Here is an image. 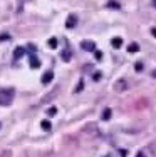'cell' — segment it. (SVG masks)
Segmentation results:
<instances>
[{"label":"cell","instance_id":"cell-1","mask_svg":"<svg viewBox=\"0 0 156 157\" xmlns=\"http://www.w3.org/2000/svg\"><path fill=\"white\" fill-rule=\"evenodd\" d=\"M14 89H10V87H7V89H0V105H3V107H7V105H10L12 104V100H14Z\"/></svg>","mask_w":156,"mask_h":157},{"label":"cell","instance_id":"cell-2","mask_svg":"<svg viewBox=\"0 0 156 157\" xmlns=\"http://www.w3.org/2000/svg\"><path fill=\"white\" fill-rule=\"evenodd\" d=\"M81 47L86 52H94L96 50V44L92 42V40H82V42H81Z\"/></svg>","mask_w":156,"mask_h":157},{"label":"cell","instance_id":"cell-3","mask_svg":"<svg viewBox=\"0 0 156 157\" xmlns=\"http://www.w3.org/2000/svg\"><path fill=\"white\" fill-rule=\"evenodd\" d=\"M126 89H128V82H126L124 78H121V80H118L116 84H114V90L116 92H124Z\"/></svg>","mask_w":156,"mask_h":157},{"label":"cell","instance_id":"cell-4","mask_svg":"<svg viewBox=\"0 0 156 157\" xmlns=\"http://www.w3.org/2000/svg\"><path fill=\"white\" fill-rule=\"evenodd\" d=\"M25 48L24 47H15V50H14V60H20L22 57L25 55Z\"/></svg>","mask_w":156,"mask_h":157},{"label":"cell","instance_id":"cell-5","mask_svg":"<svg viewBox=\"0 0 156 157\" xmlns=\"http://www.w3.org/2000/svg\"><path fill=\"white\" fill-rule=\"evenodd\" d=\"M52 80H54V72H52V70H47V72L42 75V84L47 85V84H50Z\"/></svg>","mask_w":156,"mask_h":157},{"label":"cell","instance_id":"cell-6","mask_svg":"<svg viewBox=\"0 0 156 157\" xmlns=\"http://www.w3.org/2000/svg\"><path fill=\"white\" fill-rule=\"evenodd\" d=\"M77 25V17L76 15H69L67 20H66V27L67 29H74Z\"/></svg>","mask_w":156,"mask_h":157},{"label":"cell","instance_id":"cell-7","mask_svg":"<svg viewBox=\"0 0 156 157\" xmlns=\"http://www.w3.org/2000/svg\"><path fill=\"white\" fill-rule=\"evenodd\" d=\"M29 63H30V69H39L40 67V60L35 55H30V57H29Z\"/></svg>","mask_w":156,"mask_h":157},{"label":"cell","instance_id":"cell-8","mask_svg":"<svg viewBox=\"0 0 156 157\" xmlns=\"http://www.w3.org/2000/svg\"><path fill=\"white\" fill-rule=\"evenodd\" d=\"M84 132H89L91 136H99V130H98V125H87L84 129Z\"/></svg>","mask_w":156,"mask_h":157},{"label":"cell","instance_id":"cell-9","mask_svg":"<svg viewBox=\"0 0 156 157\" xmlns=\"http://www.w3.org/2000/svg\"><path fill=\"white\" fill-rule=\"evenodd\" d=\"M111 45H113L114 48H121L122 47V39L121 37H114V39L111 40Z\"/></svg>","mask_w":156,"mask_h":157},{"label":"cell","instance_id":"cell-10","mask_svg":"<svg viewBox=\"0 0 156 157\" xmlns=\"http://www.w3.org/2000/svg\"><path fill=\"white\" fill-rule=\"evenodd\" d=\"M61 57H62V60H64V62H69L70 59H72V52H70V50H67V48H66V50H62Z\"/></svg>","mask_w":156,"mask_h":157},{"label":"cell","instance_id":"cell-11","mask_svg":"<svg viewBox=\"0 0 156 157\" xmlns=\"http://www.w3.org/2000/svg\"><path fill=\"white\" fill-rule=\"evenodd\" d=\"M106 7H107V9H114V10H118V9H121V3H119V2H116V0H109V2L106 3Z\"/></svg>","mask_w":156,"mask_h":157},{"label":"cell","instance_id":"cell-12","mask_svg":"<svg viewBox=\"0 0 156 157\" xmlns=\"http://www.w3.org/2000/svg\"><path fill=\"white\" fill-rule=\"evenodd\" d=\"M111 115H113V110H111L109 107H107V109H104V110H102L101 119H102V121H109V119H111Z\"/></svg>","mask_w":156,"mask_h":157},{"label":"cell","instance_id":"cell-13","mask_svg":"<svg viewBox=\"0 0 156 157\" xmlns=\"http://www.w3.org/2000/svg\"><path fill=\"white\" fill-rule=\"evenodd\" d=\"M138 50H139V45L136 42H133V44H129V45H128V52H129V54H134V52H138Z\"/></svg>","mask_w":156,"mask_h":157},{"label":"cell","instance_id":"cell-14","mask_svg":"<svg viewBox=\"0 0 156 157\" xmlns=\"http://www.w3.org/2000/svg\"><path fill=\"white\" fill-rule=\"evenodd\" d=\"M47 45H49L50 48H55L57 47V39H55V37H50V39L47 40Z\"/></svg>","mask_w":156,"mask_h":157},{"label":"cell","instance_id":"cell-15","mask_svg":"<svg viewBox=\"0 0 156 157\" xmlns=\"http://www.w3.org/2000/svg\"><path fill=\"white\" fill-rule=\"evenodd\" d=\"M40 127H42L44 130H50V127H52V124H50L49 121H42V122H40Z\"/></svg>","mask_w":156,"mask_h":157},{"label":"cell","instance_id":"cell-16","mask_svg":"<svg viewBox=\"0 0 156 157\" xmlns=\"http://www.w3.org/2000/svg\"><path fill=\"white\" fill-rule=\"evenodd\" d=\"M55 114H57V107H50V109L47 110V115H49V117H54Z\"/></svg>","mask_w":156,"mask_h":157},{"label":"cell","instance_id":"cell-17","mask_svg":"<svg viewBox=\"0 0 156 157\" xmlns=\"http://www.w3.org/2000/svg\"><path fill=\"white\" fill-rule=\"evenodd\" d=\"M94 55H96V60H102V52L94 50Z\"/></svg>","mask_w":156,"mask_h":157},{"label":"cell","instance_id":"cell-18","mask_svg":"<svg viewBox=\"0 0 156 157\" xmlns=\"http://www.w3.org/2000/svg\"><path fill=\"white\" fill-rule=\"evenodd\" d=\"M82 89H84V82L81 80L79 84H77V87H76V90H74V92H81V90H82Z\"/></svg>","mask_w":156,"mask_h":157},{"label":"cell","instance_id":"cell-19","mask_svg":"<svg viewBox=\"0 0 156 157\" xmlns=\"http://www.w3.org/2000/svg\"><path fill=\"white\" fill-rule=\"evenodd\" d=\"M134 69L138 70V72H141V70H143V63L141 62H136V65H134Z\"/></svg>","mask_w":156,"mask_h":157},{"label":"cell","instance_id":"cell-20","mask_svg":"<svg viewBox=\"0 0 156 157\" xmlns=\"http://www.w3.org/2000/svg\"><path fill=\"white\" fill-rule=\"evenodd\" d=\"M9 39H10L9 33H3V35H0V42H3V40H9Z\"/></svg>","mask_w":156,"mask_h":157},{"label":"cell","instance_id":"cell-21","mask_svg":"<svg viewBox=\"0 0 156 157\" xmlns=\"http://www.w3.org/2000/svg\"><path fill=\"white\" fill-rule=\"evenodd\" d=\"M92 78H94V80H99V78H101V72H96L94 75H92Z\"/></svg>","mask_w":156,"mask_h":157},{"label":"cell","instance_id":"cell-22","mask_svg":"<svg viewBox=\"0 0 156 157\" xmlns=\"http://www.w3.org/2000/svg\"><path fill=\"white\" fill-rule=\"evenodd\" d=\"M119 155L121 157H126V155H128V151H119Z\"/></svg>","mask_w":156,"mask_h":157},{"label":"cell","instance_id":"cell-23","mask_svg":"<svg viewBox=\"0 0 156 157\" xmlns=\"http://www.w3.org/2000/svg\"><path fill=\"white\" fill-rule=\"evenodd\" d=\"M151 35H153L154 39H156V27H153V29H151Z\"/></svg>","mask_w":156,"mask_h":157},{"label":"cell","instance_id":"cell-24","mask_svg":"<svg viewBox=\"0 0 156 157\" xmlns=\"http://www.w3.org/2000/svg\"><path fill=\"white\" fill-rule=\"evenodd\" d=\"M136 157H146V155H144V154H143V152H139V154H138V155H136Z\"/></svg>","mask_w":156,"mask_h":157},{"label":"cell","instance_id":"cell-25","mask_svg":"<svg viewBox=\"0 0 156 157\" xmlns=\"http://www.w3.org/2000/svg\"><path fill=\"white\" fill-rule=\"evenodd\" d=\"M153 5H154V7H156V0H153Z\"/></svg>","mask_w":156,"mask_h":157},{"label":"cell","instance_id":"cell-26","mask_svg":"<svg viewBox=\"0 0 156 157\" xmlns=\"http://www.w3.org/2000/svg\"><path fill=\"white\" fill-rule=\"evenodd\" d=\"M107 157H111V155H107Z\"/></svg>","mask_w":156,"mask_h":157}]
</instances>
